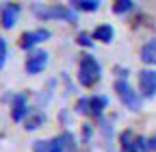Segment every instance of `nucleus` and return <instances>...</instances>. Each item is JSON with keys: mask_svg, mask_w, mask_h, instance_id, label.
I'll list each match as a JSON object with an SVG mask.
<instances>
[{"mask_svg": "<svg viewBox=\"0 0 156 152\" xmlns=\"http://www.w3.org/2000/svg\"><path fill=\"white\" fill-rule=\"evenodd\" d=\"M33 152H76V139L72 132H63L58 137L39 139L33 143Z\"/></svg>", "mask_w": 156, "mask_h": 152, "instance_id": "f257e3e1", "label": "nucleus"}, {"mask_svg": "<svg viewBox=\"0 0 156 152\" xmlns=\"http://www.w3.org/2000/svg\"><path fill=\"white\" fill-rule=\"evenodd\" d=\"M100 63L95 61V56L91 54H83L80 63H78V81H80L83 87H93L98 81H100Z\"/></svg>", "mask_w": 156, "mask_h": 152, "instance_id": "f03ea898", "label": "nucleus"}, {"mask_svg": "<svg viewBox=\"0 0 156 152\" xmlns=\"http://www.w3.org/2000/svg\"><path fill=\"white\" fill-rule=\"evenodd\" d=\"M33 13L39 20H65V22H76V13L67 7H41V5H33Z\"/></svg>", "mask_w": 156, "mask_h": 152, "instance_id": "7ed1b4c3", "label": "nucleus"}, {"mask_svg": "<svg viewBox=\"0 0 156 152\" xmlns=\"http://www.w3.org/2000/svg\"><path fill=\"white\" fill-rule=\"evenodd\" d=\"M115 91H117L119 100H122L128 109H132V111H139V109H141V98L134 93V89L128 85V81H126V78L115 81Z\"/></svg>", "mask_w": 156, "mask_h": 152, "instance_id": "20e7f679", "label": "nucleus"}, {"mask_svg": "<svg viewBox=\"0 0 156 152\" xmlns=\"http://www.w3.org/2000/svg\"><path fill=\"white\" fill-rule=\"evenodd\" d=\"M50 37V31L48 28H37V31H28L22 35V39H20V48L24 50H30L33 46H37L39 42H46Z\"/></svg>", "mask_w": 156, "mask_h": 152, "instance_id": "39448f33", "label": "nucleus"}, {"mask_svg": "<svg viewBox=\"0 0 156 152\" xmlns=\"http://www.w3.org/2000/svg\"><path fill=\"white\" fill-rule=\"evenodd\" d=\"M20 15V5L17 2H2L0 7V22H2L5 28H13Z\"/></svg>", "mask_w": 156, "mask_h": 152, "instance_id": "423d86ee", "label": "nucleus"}, {"mask_svg": "<svg viewBox=\"0 0 156 152\" xmlns=\"http://www.w3.org/2000/svg\"><path fill=\"white\" fill-rule=\"evenodd\" d=\"M139 89L145 98L156 96V72L154 70H143L139 74Z\"/></svg>", "mask_w": 156, "mask_h": 152, "instance_id": "0eeeda50", "label": "nucleus"}, {"mask_svg": "<svg viewBox=\"0 0 156 152\" xmlns=\"http://www.w3.org/2000/svg\"><path fill=\"white\" fill-rule=\"evenodd\" d=\"M147 141L143 137H132V132H124L122 135V152H145Z\"/></svg>", "mask_w": 156, "mask_h": 152, "instance_id": "6e6552de", "label": "nucleus"}, {"mask_svg": "<svg viewBox=\"0 0 156 152\" xmlns=\"http://www.w3.org/2000/svg\"><path fill=\"white\" fill-rule=\"evenodd\" d=\"M48 65V54L44 50H37L33 54L26 56V72L28 74H39V72H44V67Z\"/></svg>", "mask_w": 156, "mask_h": 152, "instance_id": "1a4fd4ad", "label": "nucleus"}, {"mask_svg": "<svg viewBox=\"0 0 156 152\" xmlns=\"http://www.w3.org/2000/svg\"><path fill=\"white\" fill-rule=\"evenodd\" d=\"M13 120L15 122H24V118L28 115L26 111V96L24 93H17V96H13Z\"/></svg>", "mask_w": 156, "mask_h": 152, "instance_id": "9d476101", "label": "nucleus"}, {"mask_svg": "<svg viewBox=\"0 0 156 152\" xmlns=\"http://www.w3.org/2000/svg\"><path fill=\"white\" fill-rule=\"evenodd\" d=\"M44 122H46V115L41 111L33 109V111H28V115L24 118V128L26 130H37L39 126H44Z\"/></svg>", "mask_w": 156, "mask_h": 152, "instance_id": "9b49d317", "label": "nucleus"}, {"mask_svg": "<svg viewBox=\"0 0 156 152\" xmlns=\"http://www.w3.org/2000/svg\"><path fill=\"white\" fill-rule=\"evenodd\" d=\"M141 61H143V63L156 65V39L143 44V48H141Z\"/></svg>", "mask_w": 156, "mask_h": 152, "instance_id": "f8f14e48", "label": "nucleus"}, {"mask_svg": "<svg viewBox=\"0 0 156 152\" xmlns=\"http://www.w3.org/2000/svg\"><path fill=\"white\" fill-rule=\"evenodd\" d=\"M93 39L102 42V44H108V42L113 39V26H108V24L98 26V28L93 31Z\"/></svg>", "mask_w": 156, "mask_h": 152, "instance_id": "ddd939ff", "label": "nucleus"}, {"mask_svg": "<svg viewBox=\"0 0 156 152\" xmlns=\"http://www.w3.org/2000/svg\"><path fill=\"white\" fill-rule=\"evenodd\" d=\"M106 107V98L104 96H93V98H89V115H100L102 113V109Z\"/></svg>", "mask_w": 156, "mask_h": 152, "instance_id": "4468645a", "label": "nucleus"}, {"mask_svg": "<svg viewBox=\"0 0 156 152\" xmlns=\"http://www.w3.org/2000/svg\"><path fill=\"white\" fill-rule=\"evenodd\" d=\"M69 5L76 11H98V7H100L98 0H69Z\"/></svg>", "mask_w": 156, "mask_h": 152, "instance_id": "2eb2a0df", "label": "nucleus"}, {"mask_svg": "<svg viewBox=\"0 0 156 152\" xmlns=\"http://www.w3.org/2000/svg\"><path fill=\"white\" fill-rule=\"evenodd\" d=\"M132 9V0H115L113 2V13L122 15V13H128Z\"/></svg>", "mask_w": 156, "mask_h": 152, "instance_id": "dca6fc26", "label": "nucleus"}, {"mask_svg": "<svg viewBox=\"0 0 156 152\" xmlns=\"http://www.w3.org/2000/svg\"><path fill=\"white\" fill-rule=\"evenodd\" d=\"M76 109H78V113H87L89 115V98H80L76 102Z\"/></svg>", "mask_w": 156, "mask_h": 152, "instance_id": "f3484780", "label": "nucleus"}, {"mask_svg": "<svg viewBox=\"0 0 156 152\" xmlns=\"http://www.w3.org/2000/svg\"><path fill=\"white\" fill-rule=\"evenodd\" d=\"M5 61H7V42L0 37V70H2Z\"/></svg>", "mask_w": 156, "mask_h": 152, "instance_id": "a211bd4d", "label": "nucleus"}, {"mask_svg": "<svg viewBox=\"0 0 156 152\" xmlns=\"http://www.w3.org/2000/svg\"><path fill=\"white\" fill-rule=\"evenodd\" d=\"M76 42L80 44V46H91V44H93V42L89 39V35H87V33H80V35H78V39H76Z\"/></svg>", "mask_w": 156, "mask_h": 152, "instance_id": "6ab92c4d", "label": "nucleus"}]
</instances>
